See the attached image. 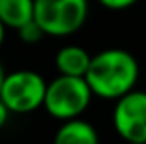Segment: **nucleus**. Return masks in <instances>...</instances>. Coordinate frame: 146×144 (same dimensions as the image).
<instances>
[{"mask_svg":"<svg viewBox=\"0 0 146 144\" xmlns=\"http://www.w3.org/2000/svg\"><path fill=\"white\" fill-rule=\"evenodd\" d=\"M85 79L94 96L118 100L133 90L139 79V63L128 50L107 48L91 57Z\"/></svg>","mask_w":146,"mask_h":144,"instance_id":"f257e3e1","label":"nucleus"},{"mask_svg":"<svg viewBox=\"0 0 146 144\" xmlns=\"http://www.w3.org/2000/svg\"><path fill=\"white\" fill-rule=\"evenodd\" d=\"M93 90L83 76L59 74L46 85L43 107L50 116L57 120L78 118L93 100Z\"/></svg>","mask_w":146,"mask_h":144,"instance_id":"f03ea898","label":"nucleus"},{"mask_svg":"<svg viewBox=\"0 0 146 144\" xmlns=\"http://www.w3.org/2000/svg\"><path fill=\"white\" fill-rule=\"evenodd\" d=\"M89 0H33V20L44 35L67 37L87 20Z\"/></svg>","mask_w":146,"mask_h":144,"instance_id":"7ed1b4c3","label":"nucleus"},{"mask_svg":"<svg viewBox=\"0 0 146 144\" xmlns=\"http://www.w3.org/2000/svg\"><path fill=\"white\" fill-rule=\"evenodd\" d=\"M44 78L33 70H15L4 76L0 87V100L6 104L9 113L26 115L39 109L46 94Z\"/></svg>","mask_w":146,"mask_h":144,"instance_id":"20e7f679","label":"nucleus"},{"mask_svg":"<svg viewBox=\"0 0 146 144\" xmlns=\"http://www.w3.org/2000/svg\"><path fill=\"white\" fill-rule=\"evenodd\" d=\"M113 126L126 142H146V92L129 90L115 100Z\"/></svg>","mask_w":146,"mask_h":144,"instance_id":"39448f33","label":"nucleus"},{"mask_svg":"<svg viewBox=\"0 0 146 144\" xmlns=\"http://www.w3.org/2000/svg\"><path fill=\"white\" fill-rule=\"evenodd\" d=\"M91 57L89 52L82 46L76 44H68L57 50L56 54V69L59 74L65 76H83L85 78L87 69L91 65Z\"/></svg>","mask_w":146,"mask_h":144,"instance_id":"423d86ee","label":"nucleus"},{"mask_svg":"<svg viewBox=\"0 0 146 144\" xmlns=\"http://www.w3.org/2000/svg\"><path fill=\"white\" fill-rule=\"evenodd\" d=\"M54 144H100L94 126L80 118L65 120L54 135Z\"/></svg>","mask_w":146,"mask_h":144,"instance_id":"0eeeda50","label":"nucleus"},{"mask_svg":"<svg viewBox=\"0 0 146 144\" xmlns=\"http://www.w3.org/2000/svg\"><path fill=\"white\" fill-rule=\"evenodd\" d=\"M33 18V0H0V20L6 28L19 30Z\"/></svg>","mask_w":146,"mask_h":144,"instance_id":"6e6552de","label":"nucleus"},{"mask_svg":"<svg viewBox=\"0 0 146 144\" xmlns=\"http://www.w3.org/2000/svg\"><path fill=\"white\" fill-rule=\"evenodd\" d=\"M17 33H19V37H21V41H24V43H28V44L39 43L44 37V32L41 30V26L37 24L33 18L30 22H26L24 26H21V28L17 30Z\"/></svg>","mask_w":146,"mask_h":144,"instance_id":"1a4fd4ad","label":"nucleus"},{"mask_svg":"<svg viewBox=\"0 0 146 144\" xmlns=\"http://www.w3.org/2000/svg\"><path fill=\"white\" fill-rule=\"evenodd\" d=\"M104 7L107 9H113V11H120V9H128V7L135 6L139 0H98Z\"/></svg>","mask_w":146,"mask_h":144,"instance_id":"9d476101","label":"nucleus"},{"mask_svg":"<svg viewBox=\"0 0 146 144\" xmlns=\"http://www.w3.org/2000/svg\"><path fill=\"white\" fill-rule=\"evenodd\" d=\"M7 116H9V109H7V107H6V104H4V102L0 100V129H2V127L6 126Z\"/></svg>","mask_w":146,"mask_h":144,"instance_id":"9b49d317","label":"nucleus"},{"mask_svg":"<svg viewBox=\"0 0 146 144\" xmlns=\"http://www.w3.org/2000/svg\"><path fill=\"white\" fill-rule=\"evenodd\" d=\"M4 39H6V26H4V22L0 20V46L4 44Z\"/></svg>","mask_w":146,"mask_h":144,"instance_id":"f8f14e48","label":"nucleus"},{"mask_svg":"<svg viewBox=\"0 0 146 144\" xmlns=\"http://www.w3.org/2000/svg\"><path fill=\"white\" fill-rule=\"evenodd\" d=\"M4 76H6V72H4V67H2V63H0V87H2V81H4Z\"/></svg>","mask_w":146,"mask_h":144,"instance_id":"ddd939ff","label":"nucleus"},{"mask_svg":"<svg viewBox=\"0 0 146 144\" xmlns=\"http://www.w3.org/2000/svg\"><path fill=\"white\" fill-rule=\"evenodd\" d=\"M126 144H143V142H126Z\"/></svg>","mask_w":146,"mask_h":144,"instance_id":"4468645a","label":"nucleus"},{"mask_svg":"<svg viewBox=\"0 0 146 144\" xmlns=\"http://www.w3.org/2000/svg\"><path fill=\"white\" fill-rule=\"evenodd\" d=\"M144 144H146V142H144Z\"/></svg>","mask_w":146,"mask_h":144,"instance_id":"2eb2a0df","label":"nucleus"}]
</instances>
